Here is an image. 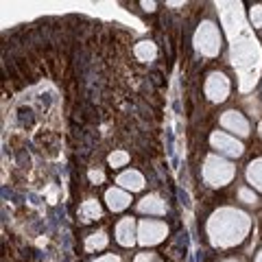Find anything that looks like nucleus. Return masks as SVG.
I'll return each mask as SVG.
<instances>
[{"mask_svg": "<svg viewBox=\"0 0 262 262\" xmlns=\"http://www.w3.org/2000/svg\"><path fill=\"white\" fill-rule=\"evenodd\" d=\"M232 64L240 76V92H249L258 81L262 51L258 42L249 35L245 22H240L236 26V37H232Z\"/></svg>", "mask_w": 262, "mask_h": 262, "instance_id": "1", "label": "nucleus"}, {"mask_svg": "<svg viewBox=\"0 0 262 262\" xmlns=\"http://www.w3.org/2000/svg\"><path fill=\"white\" fill-rule=\"evenodd\" d=\"M251 216L236 207H218L207 221V236L214 247H234L247 238Z\"/></svg>", "mask_w": 262, "mask_h": 262, "instance_id": "2", "label": "nucleus"}, {"mask_svg": "<svg viewBox=\"0 0 262 262\" xmlns=\"http://www.w3.org/2000/svg\"><path fill=\"white\" fill-rule=\"evenodd\" d=\"M201 175H203V182L207 186H212V188H223V186H227L234 179L236 168H234V164L227 162L225 157L207 155L205 162H203V171H201Z\"/></svg>", "mask_w": 262, "mask_h": 262, "instance_id": "3", "label": "nucleus"}, {"mask_svg": "<svg viewBox=\"0 0 262 262\" xmlns=\"http://www.w3.org/2000/svg\"><path fill=\"white\" fill-rule=\"evenodd\" d=\"M195 48L205 57H216L221 51V31L214 22H201L195 33Z\"/></svg>", "mask_w": 262, "mask_h": 262, "instance_id": "4", "label": "nucleus"}, {"mask_svg": "<svg viewBox=\"0 0 262 262\" xmlns=\"http://www.w3.org/2000/svg\"><path fill=\"white\" fill-rule=\"evenodd\" d=\"M168 234L166 223L162 221H151V218H144V221L138 223V243L142 247H153V245H160Z\"/></svg>", "mask_w": 262, "mask_h": 262, "instance_id": "5", "label": "nucleus"}, {"mask_svg": "<svg viewBox=\"0 0 262 262\" xmlns=\"http://www.w3.org/2000/svg\"><path fill=\"white\" fill-rule=\"evenodd\" d=\"M210 144L218 151V155L225 157H240L245 153V146L229 133H223V131H214L210 135Z\"/></svg>", "mask_w": 262, "mask_h": 262, "instance_id": "6", "label": "nucleus"}, {"mask_svg": "<svg viewBox=\"0 0 262 262\" xmlns=\"http://www.w3.org/2000/svg\"><path fill=\"white\" fill-rule=\"evenodd\" d=\"M205 96L212 103H223L229 96V79L223 72H212L205 81Z\"/></svg>", "mask_w": 262, "mask_h": 262, "instance_id": "7", "label": "nucleus"}, {"mask_svg": "<svg viewBox=\"0 0 262 262\" xmlns=\"http://www.w3.org/2000/svg\"><path fill=\"white\" fill-rule=\"evenodd\" d=\"M221 127L232 131V133L240 135V138H245V135H249V123L247 118L243 116L240 112H234V109H229L221 116Z\"/></svg>", "mask_w": 262, "mask_h": 262, "instance_id": "8", "label": "nucleus"}, {"mask_svg": "<svg viewBox=\"0 0 262 262\" xmlns=\"http://www.w3.org/2000/svg\"><path fill=\"white\" fill-rule=\"evenodd\" d=\"M116 240L123 247H131L133 243H138V227H135V221L131 216L120 218L116 225Z\"/></svg>", "mask_w": 262, "mask_h": 262, "instance_id": "9", "label": "nucleus"}, {"mask_svg": "<svg viewBox=\"0 0 262 262\" xmlns=\"http://www.w3.org/2000/svg\"><path fill=\"white\" fill-rule=\"evenodd\" d=\"M105 201H107L109 210L123 212L125 207H129V203H131V195L123 188H109L105 193Z\"/></svg>", "mask_w": 262, "mask_h": 262, "instance_id": "10", "label": "nucleus"}, {"mask_svg": "<svg viewBox=\"0 0 262 262\" xmlns=\"http://www.w3.org/2000/svg\"><path fill=\"white\" fill-rule=\"evenodd\" d=\"M138 210L142 214H166V201L157 195H146L142 201H138Z\"/></svg>", "mask_w": 262, "mask_h": 262, "instance_id": "11", "label": "nucleus"}, {"mask_svg": "<svg viewBox=\"0 0 262 262\" xmlns=\"http://www.w3.org/2000/svg\"><path fill=\"white\" fill-rule=\"evenodd\" d=\"M116 184L120 186V188H125V190H131V193H138V190L144 188V177L138 173V171H125V173H120L118 175V179H116Z\"/></svg>", "mask_w": 262, "mask_h": 262, "instance_id": "12", "label": "nucleus"}, {"mask_svg": "<svg viewBox=\"0 0 262 262\" xmlns=\"http://www.w3.org/2000/svg\"><path fill=\"white\" fill-rule=\"evenodd\" d=\"M101 214H103V210H101V205H98V201H94V199H87L79 205V216H81V221L83 223H90V221H94V218H101Z\"/></svg>", "mask_w": 262, "mask_h": 262, "instance_id": "13", "label": "nucleus"}, {"mask_svg": "<svg viewBox=\"0 0 262 262\" xmlns=\"http://www.w3.org/2000/svg\"><path fill=\"white\" fill-rule=\"evenodd\" d=\"M133 55L140 59V62H153V59L157 57V46L149 40L138 42L135 44V48H133Z\"/></svg>", "mask_w": 262, "mask_h": 262, "instance_id": "14", "label": "nucleus"}, {"mask_svg": "<svg viewBox=\"0 0 262 262\" xmlns=\"http://www.w3.org/2000/svg\"><path fill=\"white\" fill-rule=\"evenodd\" d=\"M247 182L262 193V157L249 162V166H247Z\"/></svg>", "mask_w": 262, "mask_h": 262, "instance_id": "15", "label": "nucleus"}, {"mask_svg": "<svg viewBox=\"0 0 262 262\" xmlns=\"http://www.w3.org/2000/svg\"><path fill=\"white\" fill-rule=\"evenodd\" d=\"M105 247H107V234L105 232H94L85 238V249L90 251V254L92 251H101Z\"/></svg>", "mask_w": 262, "mask_h": 262, "instance_id": "16", "label": "nucleus"}, {"mask_svg": "<svg viewBox=\"0 0 262 262\" xmlns=\"http://www.w3.org/2000/svg\"><path fill=\"white\" fill-rule=\"evenodd\" d=\"M129 162V153L127 151H114L112 155H109V166L118 168V166H127Z\"/></svg>", "mask_w": 262, "mask_h": 262, "instance_id": "17", "label": "nucleus"}, {"mask_svg": "<svg viewBox=\"0 0 262 262\" xmlns=\"http://www.w3.org/2000/svg\"><path fill=\"white\" fill-rule=\"evenodd\" d=\"M238 199L245 201V203H254V205H256V201H258V199H256V195L251 193L249 188H240L238 190Z\"/></svg>", "mask_w": 262, "mask_h": 262, "instance_id": "18", "label": "nucleus"}, {"mask_svg": "<svg viewBox=\"0 0 262 262\" xmlns=\"http://www.w3.org/2000/svg\"><path fill=\"white\" fill-rule=\"evenodd\" d=\"M251 24L254 26H262V7L260 4H256V7H251Z\"/></svg>", "mask_w": 262, "mask_h": 262, "instance_id": "19", "label": "nucleus"}, {"mask_svg": "<svg viewBox=\"0 0 262 262\" xmlns=\"http://www.w3.org/2000/svg\"><path fill=\"white\" fill-rule=\"evenodd\" d=\"M133 262H155V254H151V251H142V254L135 256Z\"/></svg>", "mask_w": 262, "mask_h": 262, "instance_id": "20", "label": "nucleus"}, {"mask_svg": "<svg viewBox=\"0 0 262 262\" xmlns=\"http://www.w3.org/2000/svg\"><path fill=\"white\" fill-rule=\"evenodd\" d=\"M105 179V173L103 171H90V182L92 184H101Z\"/></svg>", "mask_w": 262, "mask_h": 262, "instance_id": "21", "label": "nucleus"}, {"mask_svg": "<svg viewBox=\"0 0 262 262\" xmlns=\"http://www.w3.org/2000/svg\"><path fill=\"white\" fill-rule=\"evenodd\" d=\"M94 262H120V258L116 254H105V256H101V258H96Z\"/></svg>", "mask_w": 262, "mask_h": 262, "instance_id": "22", "label": "nucleus"}, {"mask_svg": "<svg viewBox=\"0 0 262 262\" xmlns=\"http://www.w3.org/2000/svg\"><path fill=\"white\" fill-rule=\"evenodd\" d=\"M142 7H144L146 11H153L155 9V2H142Z\"/></svg>", "mask_w": 262, "mask_h": 262, "instance_id": "23", "label": "nucleus"}, {"mask_svg": "<svg viewBox=\"0 0 262 262\" xmlns=\"http://www.w3.org/2000/svg\"><path fill=\"white\" fill-rule=\"evenodd\" d=\"M256 262H262V249H260V254H258V258H256Z\"/></svg>", "mask_w": 262, "mask_h": 262, "instance_id": "24", "label": "nucleus"}, {"mask_svg": "<svg viewBox=\"0 0 262 262\" xmlns=\"http://www.w3.org/2000/svg\"><path fill=\"white\" fill-rule=\"evenodd\" d=\"M223 262H238V260H234V258H229V260H223Z\"/></svg>", "mask_w": 262, "mask_h": 262, "instance_id": "25", "label": "nucleus"}]
</instances>
